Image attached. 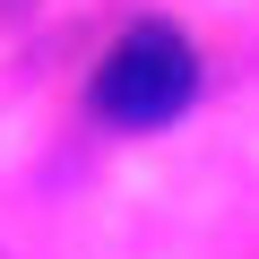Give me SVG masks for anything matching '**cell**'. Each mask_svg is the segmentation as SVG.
Returning a JSON list of instances; mask_svg holds the SVG:
<instances>
[{
    "mask_svg": "<svg viewBox=\"0 0 259 259\" xmlns=\"http://www.w3.org/2000/svg\"><path fill=\"white\" fill-rule=\"evenodd\" d=\"M199 95V61L173 26H139V35H121L112 61L95 69V112L121 121V130H156L173 121L182 104Z\"/></svg>",
    "mask_w": 259,
    "mask_h": 259,
    "instance_id": "obj_1",
    "label": "cell"
}]
</instances>
